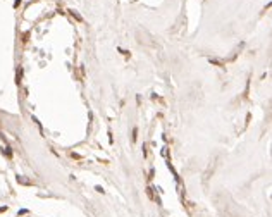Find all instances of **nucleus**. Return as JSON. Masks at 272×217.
Masks as SVG:
<instances>
[{"label": "nucleus", "mask_w": 272, "mask_h": 217, "mask_svg": "<svg viewBox=\"0 0 272 217\" xmlns=\"http://www.w3.org/2000/svg\"><path fill=\"white\" fill-rule=\"evenodd\" d=\"M4 210H7V207H0V214L4 212Z\"/></svg>", "instance_id": "f257e3e1"}]
</instances>
